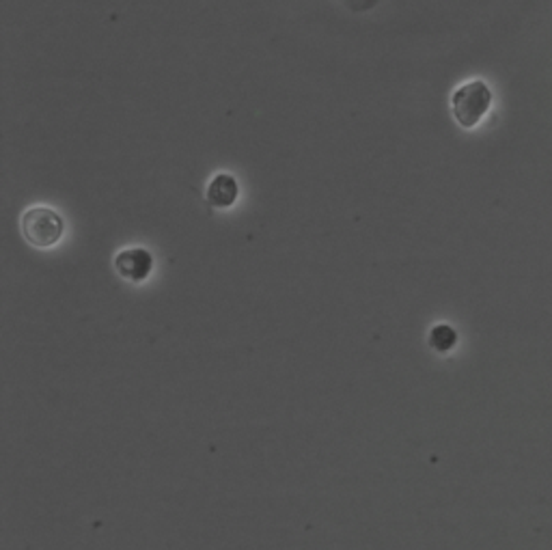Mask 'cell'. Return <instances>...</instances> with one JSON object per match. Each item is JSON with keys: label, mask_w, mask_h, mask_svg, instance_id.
I'll list each match as a JSON object with an SVG mask.
<instances>
[{"label": "cell", "mask_w": 552, "mask_h": 550, "mask_svg": "<svg viewBox=\"0 0 552 550\" xmlns=\"http://www.w3.org/2000/svg\"><path fill=\"white\" fill-rule=\"evenodd\" d=\"M492 106V91L483 81H470L455 89L451 95V111L460 126L470 130L479 126Z\"/></svg>", "instance_id": "obj_1"}, {"label": "cell", "mask_w": 552, "mask_h": 550, "mask_svg": "<svg viewBox=\"0 0 552 550\" xmlns=\"http://www.w3.org/2000/svg\"><path fill=\"white\" fill-rule=\"evenodd\" d=\"M20 225L24 240L35 248H53L54 244H59L63 231H65V220L61 218V214L44 206L28 207L22 214Z\"/></svg>", "instance_id": "obj_2"}, {"label": "cell", "mask_w": 552, "mask_h": 550, "mask_svg": "<svg viewBox=\"0 0 552 550\" xmlns=\"http://www.w3.org/2000/svg\"><path fill=\"white\" fill-rule=\"evenodd\" d=\"M115 270L121 279L130 283H143L153 270V255L147 248H125L117 253Z\"/></svg>", "instance_id": "obj_3"}, {"label": "cell", "mask_w": 552, "mask_h": 550, "mask_svg": "<svg viewBox=\"0 0 552 550\" xmlns=\"http://www.w3.org/2000/svg\"><path fill=\"white\" fill-rule=\"evenodd\" d=\"M237 195H240V186L229 173H218L208 186V203L216 209L231 207L237 201Z\"/></svg>", "instance_id": "obj_4"}, {"label": "cell", "mask_w": 552, "mask_h": 550, "mask_svg": "<svg viewBox=\"0 0 552 550\" xmlns=\"http://www.w3.org/2000/svg\"><path fill=\"white\" fill-rule=\"evenodd\" d=\"M455 342H458V333L449 324H438L430 333V345L436 352H449V350H453Z\"/></svg>", "instance_id": "obj_5"}]
</instances>
